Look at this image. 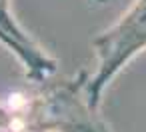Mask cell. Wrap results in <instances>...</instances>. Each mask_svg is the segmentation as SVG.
I'll return each instance as SVG.
<instances>
[{"label": "cell", "mask_w": 146, "mask_h": 132, "mask_svg": "<svg viewBox=\"0 0 146 132\" xmlns=\"http://www.w3.org/2000/svg\"><path fill=\"white\" fill-rule=\"evenodd\" d=\"M98 68L86 82V98L98 110L104 88L136 54L146 50V0L136 2L92 42Z\"/></svg>", "instance_id": "cell-2"}, {"label": "cell", "mask_w": 146, "mask_h": 132, "mask_svg": "<svg viewBox=\"0 0 146 132\" xmlns=\"http://www.w3.org/2000/svg\"><path fill=\"white\" fill-rule=\"evenodd\" d=\"M14 120H12V106L10 102H0V132H12Z\"/></svg>", "instance_id": "cell-4"}, {"label": "cell", "mask_w": 146, "mask_h": 132, "mask_svg": "<svg viewBox=\"0 0 146 132\" xmlns=\"http://www.w3.org/2000/svg\"><path fill=\"white\" fill-rule=\"evenodd\" d=\"M94 2H100V4H102V2H106V0H94Z\"/></svg>", "instance_id": "cell-5"}, {"label": "cell", "mask_w": 146, "mask_h": 132, "mask_svg": "<svg viewBox=\"0 0 146 132\" xmlns=\"http://www.w3.org/2000/svg\"><path fill=\"white\" fill-rule=\"evenodd\" d=\"M88 72L58 82H40L36 90L10 96L14 132H110L86 98Z\"/></svg>", "instance_id": "cell-1"}, {"label": "cell", "mask_w": 146, "mask_h": 132, "mask_svg": "<svg viewBox=\"0 0 146 132\" xmlns=\"http://www.w3.org/2000/svg\"><path fill=\"white\" fill-rule=\"evenodd\" d=\"M10 0H0V42L24 66L26 76L34 82H44L56 72V60L50 58L14 20Z\"/></svg>", "instance_id": "cell-3"}]
</instances>
